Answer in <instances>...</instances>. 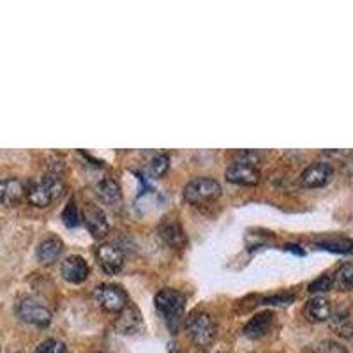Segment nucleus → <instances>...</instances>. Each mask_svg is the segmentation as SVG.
Segmentation results:
<instances>
[{"label":"nucleus","instance_id":"f257e3e1","mask_svg":"<svg viewBox=\"0 0 353 353\" xmlns=\"http://www.w3.org/2000/svg\"><path fill=\"white\" fill-rule=\"evenodd\" d=\"M64 189L65 185L61 176L57 173H46V175L32 179L25 185V196L30 205L44 209V207L55 203L64 194Z\"/></svg>","mask_w":353,"mask_h":353},{"label":"nucleus","instance_id":"f03ea898","mask_svg":"<svg viewBox=\"0 0 353 353\" xmlns=\"http://www.w3.org/2000/svg\"><path fill=\"white\" fill-rule=\"evenodd\" d=\"M154 302H156L157 313L163 316L166 327L175 334L176 330H179V327H181L182 318H184V311H185L184 295L173 288H165L157 293L156 301Z\"/></svg>","mask_w":353,"mask_h":353},{"label":"nucleus","instance_id":"7ed1b4c3","mask_svg":"<svg viewBox=\"0 0 353 353\" xmlns=\"http://www.w3.org/2000/svg\"><path fill=\"white\" fill-rule=\"evenodd\" d=\"M223 194V188L217 181L209 176H198L188 182L184 188V198L191 205H205L217 200Z\"/></svg>","mask_w":353,"mask_h":353},{"label":"nucleus","instance_id":"20e7f679","mask_svg":"<svg viewBox=\"0 0 353 353\" xmlns=\"http://www.w3.org/2000/svg\"><path fill=\"white\" fill-rule=\"evenodd\" d=\"M188 334L191 341L200 348H209L216 339L217 325L209 313H194L188 320Z\"/></svg>","mask_w":353,"mask_h":353},{"label":"nucleus","instance_id":"39448f33","mask_svg":"<svg viewBox=\"0 0 353 353\" xmlns=\"http://www.w3.org/2000/svg\"><path fill=\"white\" fill-rule=\"evenodd\" d=\"M96 301L108 313H121L122 309L129 304L128 293L124 292V288L119 285H112V283L97 286Z\"/></svg>","mask_w":353,"mask_h":353},{"label":"nucleus","instance_id":"423d86ee","mask_svg":"<svg viewBox=\"0 0 353 353\" xmlns=\"http://www.w3.org/2000/svg\"><path fill=\"white\" fill-rule=\"evenodd\" d=\"M17 314L21 321L36 327H48L52 323V311L34 299H23L18 302Z\"/></svg>","mask_w":353,"mask_h":353},{"label":"nucleus","instance_id":"0eeeda50","mask_svg":"<svg viewBox=\"0 0 353 353\" xmlns=\"http://www.w3.org/2000/svg\"><path fill=\"white\" fill-rule=\"evenodd\" d=\"M261 179V173L253 163L248 161H235L226 170V181L239 185H256Z\"/></svg>","mask_w":353,"mask_h":353},{"label":"nucleus","instance_id":"6e6552de","mask_svg":"<svg viewBox=\"0 0 353 353\" xmlns=\"http://www.w3.org/2000/svg\"><path fill=\"white\" fill-rule=\"evenodd\" d=\"M334 176V168L325 163V161H316L313 165H309L304 172L301 173V184L304 188L316 189L329 184Z\"/></svg>","mask_w":353,"mask_h":353},{"label":"nucleus","instance_id":"1a4fd4ad","mask_svg":"<svg viewBox=\"0 0 353 353\" xmlns=\"http://www.w3.org/2000/svg\"><path fill=\"white\" fill-rule=\"evenodd\" d=\"M96 258L101 269L110 276L119 274L124 267V253L115 244H101L96 249Z\"/></svg>","mask_w":353,"mask_h":353},{"label":"nucleus","instance_id":"9d476101","mask_svg":"<svg viewBox=\"0 0 353 353\" xmlns=\"http://www.w3.org/2000/svg\"><path fill=\"white\" fill-rule=\"evenodd\" d=\"M83 223L87 226V230L90 232L94 239H103L108 235L110 232V223H108V217L99 207L96 205H87L83 209Z\"/></svg>","mask_w":353,"mask_h":353},{"label":"nucleus","instance_id":"9b49d317","mask_svg":"<svg viewBox=\"0 0 353 353\" xmlns=\"http://www.w3.org/2000/svg\"><path fill=\"white\" fill-rule=\"evenodd\" d=\"M329 325L337 336L346 337V339H352L353 336V307L345 304L337 305L336 309H332L329 318Z\"/></svg>","mask_w":353,"mask_h":353},{"label":"nucleus","instance_id":"f8f14e48","mask_svg":"<svg viewBox=\"0 0 353 353\" xmlns=\"http://www.w3.org/2000/svg\"><path fill=\"white\" fill-rule=\"evenodd\" d=\"M62 277L71 285H81L87 281L88 277V263L85 258L78 256V254H71L62 261L61 267Z\"/></svg>","mask_w":353,"mask_h":353},{"label":"nucleus","instance_id":"ddd939ff","mask_svg":"<svg viewBox=\"0 0 353 353\" xmlns=\"http://www.w3.org/2000/svg\"><path fill=\"white\" fill-rule=\"evenodd\" d=\"M25 196V184L18 179L0 181V207H14Z\"/></svg>","mask_w":353,"mask_h":353},{"label":"nucleus","instance_id":"4468645a","mask_svg":"<svg viewBox=\"0 0 353 353\" xmlns=\"http://www.w3.org/2000/svg\"><path fill=\"white\" fill-rule=\"evenodd\" d=\"M117 330L121 334H134L141 327V314L134 305H125L115 321Z\"/></svg>","mask_w":353,"mask_h":353},{"label":"nucleus","instance_id":"2eb2a0df","mask_svg":"<svg viewBox=\"0 0 353 353\" xmlns=\"http://www.w3.org/2000/svg\"><path fill=\"white\" fill-rule=\"evenodd\" d=\"M272 318L274 314L270 311H263V313L253 316L245 323L244 336L249 337V339H260V337H263L265 334L269 332L270 327H272Z\"/></svg>","mask_w":353,"mask_h":353},{"label":"nucleus","instance_id":"dca6fc26","mask_svg":"<svg viewBox=\"0 0 353 353\" xmlns=\"http://www.w3.org/2000/svg\"><path fill=\"white\" fill-rule=\"evenodd\" d=\"M62 251H64V244H62L61 239H44V241L37 245V260L43 265H52L61 258Z\"/></svg>","mask_w":353,"mask_h":353},{"label":"nucleus","instance_id":"f3484780","mask_svg":"<svg viewBox=\"0 0 353 353\" xmlns=\"http://www.w3.org/2000/svg\"><path fill=\"white\" fill-rule=\"evenodd\" d=\"M332 313V305L325 297H313L305 304V316L313 323H320V321H327Z\"/></svg>","mask_w":353,"mask_h":353},{"label":"nucleus","instance_id":"a211bd4d","mask_svg":"<svg viewBox=\"0 0 353 353\" xmlns=\"http://www.w3.org/2000/svg\"><path fill=\"white\" fill-rule=\"evenodd\" d=\"M159 233H161V237H163V241H165L168 245H172V248L181 249L185 245V233L184 230H182L181 223L166 221V223L161 225Z\"/></svg>","mask_w":353,"mask_h":353},{"label":"nucleus","instance_id":"6ab92c4d","mask_svg":"<svg viewBox=\"0 0 353 353\" xmlns=\"http://www.w3.org/2000/svg\"><path fill=\"white\" fill-rule=\"evenodd\" d=\"M97 196L101 200L105 201V203L112 205V207H117V205H121L122 201V191L119 182L113 181V179H105V181H101L96 188Z\"/></svg>","mask_w":353,"mask_h":353},{"label":"nucleus","instance_id":"aec40b11","mask_svg":"<svg viewBox=\"0 0 353 353\" xmlns=\"http://www.w3.org/2000/svg\"><path fill=\"white\" fill-rule=\"evenodd\" d=\"M334 288L339 292H352L353 290V263H343L334 274Z\"/></svg>","mask_w":353,"mask_h":353},{"label":"nucleus","instance_id":"412c9836","mask_svg":"<svg viewBox=\"0 0 353 353\" xmlns=\"http://www.w3.org/2000/svg\"><path fill=\"white\" fill-rule=\"evenodd\" d=\"M318 248L327 249V251H334V253H353V242L346 241V239H327V241L318 242Z\"/></svg>","mask_w":353,"mask_h":353},{"label":"nucleus","instance_id":"4be33fe9","mask_svg":"<svg viewBox=\"0 0 353 353\" xmlns=\"http://www.w3.org/2000/svg\"><path fill=\"white\" fill-rule=\"evenodd\" d=\"M62 221H64V225L68 226V228H77V226L80 225V212H78V207L77 203H74V200L69 201V203L65 205V209L62 210Z\"/></svg>","mask_w":353,"mask_h":353},{"label":"nucleus","instance_id":"5701e85b","mask_svg":"<svg viewBox=\"0 0 353 353\" xmlns=\"http://www.w3.org/2000/svg\"><path fill=\"white\" fill-rule=\"evenodd\" d=\"M34 353H68V346L59 339H46L37 346Z\"/></svg>","mask_w":353,"mask_h":353},{"label":"nucleus","instance_id":"b1692460","mask_svg":"<svg viewBox=\"0 0 353 353\" xmlns=\"http://www.w3.org/2000/svg\"><path fill=\"white\" fill-rule=\"evenodd\" d=\"M334 288V276L330 274H323L318 279H314L311 285H309V292L311 293H320V292H330Z\"/></svg>","mask_w":353,"mask_h":353},{"label":"nucleus","instance_id":"393cba45","mask_svg":"<svg viewBox=\"0 0 353 353\" xmlns=\"http://www.w3.org/2000/svg\"><path fill=\"white\" fill-rule=\"evenodd\" d=\"M311 353H348V350L336 341H321L311 350Z\"/></svg>","mask_w":353,"mask_h":353},{"label":"nucleus","instance_id":"a878e982","mask_svg":"<svg viewBox=\"0 0 353 353\" xmlns=\"http://www.w3.org/2000/svg\"><path fill=\"white\" fill-rule=\"evenodd\" d=\"M168 166H170L168 156H157V157H154L152 163H150V170H152L154 175H157V176L163 175V173L168 170Z\"/></svg>","mask_w":353,"mask_h":353},{"label":"nucleus","instance_id":"bb28decb","mask_svg":"<svg viewBox=\"0 0 353 353\" xmlns=\"http://www.w3.org/2000/svg\"><path fill=\"white\" fill-rule=\"evenodd\" d=\"M295 301V295L293 293H279V295H274V297L265 299V304L270 305H288Z\"/></svg>","mask_w":353,"mask_h":353},{"label":"nucleus","instance_id":"cd10ccee","mask_svg":"<svg viewBox=\"0 0 353 353\" xmlns=\"http://www.w3.org/2000/svg\"><path fill=\"white\" fill-rule=\"evenodd\" d=\"M352 341H353V336H352Z\"/></svg>","mask_w":353,"mask_h":353}]
</instances>
